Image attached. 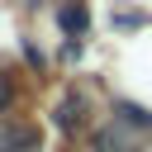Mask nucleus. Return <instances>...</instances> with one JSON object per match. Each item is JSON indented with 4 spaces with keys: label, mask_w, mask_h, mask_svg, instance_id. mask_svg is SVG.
<instances>
[{
    "label": "nucleus",
    "mask_w": 152,
    "mask_h": 152,
    "mask_svg": "<svg viewBox=\"0 0 152 152\" xmlns=\"http://www.w3.org/2000/svg\"><path fill=\"white\" fill-rule=\"evenodd\" d=\"M10 95H14V90H10V76H5V66H0V109L10 104Z\"/></svg>",
    "instance_id": "7"
},
{
    "label": "nucleus",
    "mask_w": 152,
    "mask_h": 152,
    "mask_svg": "<svg viewBox=\"0 0 152 152\" xmlns=\"http://www.w3.org/2000/svg\"><path fill=\"white\" fill-rule=\"evenodd\" d=\"M95 147H100V152H128V138H124L119 128H100V133H95Z\"/></svg>",
    "instance_id": "4"
},
{
    "label": "nucleus",
    "mask_w": 152,
    "mask_h": 152,
    "mask_svg": "<svg viewBox=\"0 0 152 152\" xmlns=\"http://www.w3.org/2000/svg\"><path fill=\"white\" fill-rule=\"evenodd\" d=\"M86 124V95H62V104H57V128L62 133H71V128H81Z\"/></svg>",
    "instance_id": "3"
},
{
    "label": "nucleus",
    "mask_w": 152,
    "mask_h": 152,
    "mask_svg": "<svg viewBox=\"0 0 152 152\" xmlns=\"http://www.w3.org/2000/svg\"><path fill=\"white\" fill-rule=\"evenodd\" d=\"M24 57H28V66H43V52H38L33 43H24Z\"/></svg>",
    "instance_id": "8"
},
{
    "label": "nucleus",
    "mask_w": 152,
    "mask_h": 152,
    "mask_svg": "<svg viewBox=\"0 0 152 152\" xmlns=\"http://www.w3.org/2000/svg\"><path fill=\"white\" fill-rule=\"evenodd\" d=\"M0 152H43V133L33 124H5L0 128Z\"/></svg>",
    "instance_id": "1"
},
{
    "label": "nucleus",
    "mask_w": 152,
    "mask_h": 152,
    "mask_svg": "<svg viewBox=\"0 0 152 152\" xmlns=\"http://www.w3.org/2000/svg\"><path fill=\"white\" fill-rule=\"evenodd\" d=\"M119 119H124V124H133V128H152V114H147V109H138V104H119Z\"/></svg>",
    "instance_id": "5"
},
{
    "label": "nucleus",
    "mask_w": 152,
    "mask_h": 152,
    "mask_svg": "<svg viewBox=\"0 0 152 152\" xmlns=\"http://www.w3.org/2000/svg\"><path fill=\"white\" fill-rule=\"evenodd\" d=\"M57 24H62L66 38H86V28H90V10H86V0H66V5L57 10Z\"/></svg>",
    "instance_id": "2"
},
{
    "label": "nucleus",
    "mask_w": 152,
    "mask_h": 152,
    "mask_svg": "<svg viewBox=\"0 0 152 152\" xmlns=\"http://www.w3.org/2000/svg\"><path fill=\"white\" fill-rule=\"evenodd\" d=\"M114 24H119V28H138V24H142V14H133V10H128V14H114Z\"/></svg>",
    "instance_id": "6"
}]
</instances>
